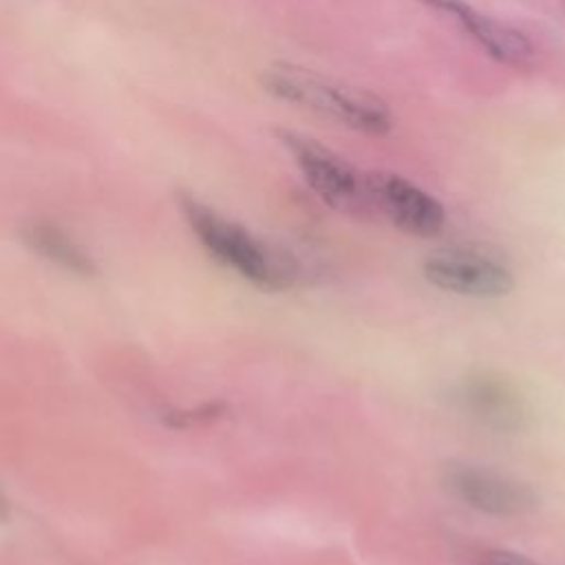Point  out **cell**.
Masks as SVG:
<instances>
[{"mask_svg":"<svg viewBox=\"0 0 565 565\" xmlns=\"http://www.w3.org/2000/svg\"><path fill=\"white\" fill-rule=\"evenodd\" d=\"M260 82L276 99L316 113L355 132L382 137L393 126L391 108L382 97L318 71L291 62H274L263 71Z\"/></svg>","mask_w":565,"mask_h":565,"instance_id":"cell-1","label":"cell"},{"mask_svg":"<svg viewBox=\"0 0 565 565\" xmlns=\"http://www.w3.org/2000/svg\"><path fill=\"white\" fill-rule=\"evenodd\" d=\"M181 207L201 245L218 263L267 291H280L294 285L298 267L287 252L260 241L236 221L221 216L196 199L183 196Z\"/></svg>","mask_w":565,"mask_h":565,"instance_id":"cell-2","label":"cell"},{"mask_svg":"<svg viewBox=\"0 0 565 565\" xmlns=\"http://www.w3.org/2000/svg\"><path fill=\"white\" fill-rule=\"evenodd\" d=\"M276 135L294 157L305 183L324 205L355 218H369L375 214L366 174H362L342 154L318 139L294 130H276Z\"/></svg>","mask_w":565,"mask_h":565,"instance_id":"cell-3","label":"cell"},{"mask_svg":"<svg viewBox=\"0 0 565 565\" xmlns=\"http://www.w3.org/2000/svg\"><path fill=\"white\" fill-rule=\"evenodd\" d=\"M422 271L430 285L468 298H501L514 287L505 256L479 243L437 247L424 258Z\"/></svg>","mask_w":565,"mask_h":565,"instance_id":"cell-4","label":"cell"},{"mask_svg":"<svg viewBox=\"0 0 565 565\" xmlns=\"http://www.w3.org/2000/svg\"><path fill=\"white\" fill-rule=\"evenodd\" d=\"M441 483L455 499L490 516H521L539 505V494L532 486L472 461H446Z\"/></svg>","mask_w":565,"mask_h":565,"instance_id":"cell-5","label":"cell"},{"mask_svg":"<svg viewBox=\"0 0 565 565\" xmlns=\"http://www.w3.org/2000/svg\"><path fill=\"white\" fill-rule=\"evenodd\" d=\"M366 183L375 214L388 218L404 234L430 238L444 230V205L406 177L375 170L366 172Z\"/></svg>","mask_w":565,"mask_h":565,"instance_id":"cell-6","label":"cell"},{"mask_svg":"<svg viewBox=\"0 0 565 565\" xmlns=\"http://www.w3.org/2000/svg\"><path fill=\"white\" fill-rule=\"evenodd\" d=\"M452 406L472 422L494 430H519L530 415L523 395L505 377L475 371L450 388Z\"/></svg>","mask_w":565,"mask_h":565,"instance_id":"cell-7","label":"cell"},{"mask_svg":"<svg viewBox=\"0 0 565 565\" xmlns=\"http://www.w3.org/2000/svg\"><path fill=\"white\" fill-rule=\"evenodd\" d=\"M430 9H437L450 15L468 38H472L492 60L499 64L512 66L516 71H525L534 62V44L530 38L481 11L463 0H422Z\"/></svg>","mask_w":565,"mask_h":565,"instance_id":"cell-8","label":"cell"},{"mask_svg":"<svg viewBox=\"0 0 565 565\" xmlns=\"http://www.w3.org/2000/svg\"><path fill=\"white\" fill-rule=\"evenodd\" d=\"M24 241L33 252L42 254L46 260L68 271H75L82 276L95 271L93 258L66 232H62L51 223H31L24 230Z\"/></svg>","mask_w":565,"mask_h":565,"instance_id":"cell-9","label":"cell"},{"mask_svg":"<svg viewBox=\"0 0 565 565\" xmlns=\"http://www.w3.org/2000/svg\"><path fill=\"white\" fill-rule=\"evenodd\" d=\"M481 565H543V563H536L530 556H523L510 550H490L483 554Z\"/></svg>","mask_w":565,"mask_h":565,"instance_id":"cell-10","label":"cell"},{"mask_svg":"<svg viewBox=\"0 0 565 565\" xmlns=\"http://www.w3.org/2000/svg\"><path fill=\"white\" fill-rule=\"evenodd\" d=\"M9 516V503L4 499V494L0 492V521H4Z\"/></svg>","mask_w":565,"mask_h":565,"instance_id":"cell-11","label":"cell"}]
</instances>
